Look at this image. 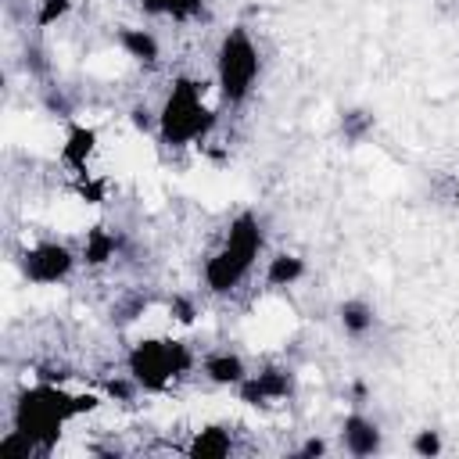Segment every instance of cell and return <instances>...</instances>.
Listing matches in <instances>:
<instances>
[{"label": "cell", "mask_w": 459, "mask_h": 459, "mask_svg": "<svg viewBox=\"0 0 459 459\" xmlns=\"http://www.w3.org/2000/svg\"><path fill=\"white\" fill-rule=\"evenodd\" d=\"M197 373L212 384V387H222V391H237L244 384V377L251 373L247 359L237 351V348H208L201 355V366Z\"/></svg>", "instance_id": "obj_11"}, {"label": "cell", "mask_w": 459, "mask_h": 459, "mask_svg": "<svg viewBox=\"0 0 459 459\" xmlns=\"http://www.w3.org/2000/svg\"><path fill=\"white\" fill-rule=\"evenodd\" d=\"M305 276H308V258L298 255V251L280 247V251H269V255L262 258V283H265L269 290H290V287H298Z\"/></svg>", "instance_id": "obj_13"}, {"label": "cell", "mask_w": 459, "mask_h": 459, "mask_svg": "<svg viewBox=\"0 0 459 459\" xmlns=\"http://www.w3.org/2000/svg\"><path fill=\"white\" fill-rule=\"evenodd\" d=\"M197 316H201V308H197V301H194L190 294H172V298H169V319H172V323L190 326Z\"/></svg>", "instance_id": "obj_20"}, {"label": "cell", "mask_w": 459, "mask_h": 459, "mask_svg": "<svg viewBox=\"0 0 459 459\" xmlns=\"http://www.w3.org/2000/svg\"><path fill=\"white\" fill-rule=\"evenodd\" d=\"M158 108V133L154 140L165 151H190L197 143H204L215 126H219V97L215 86L197 79V75H172V82L165 86Z\"/></svg>", "instance_id": "obj_3"}, {"label": "cell", "mask_w": 459, "mask_h": 459, "mask_svg": "<svg viewBox=\"0 0 459 459\" xmlns=\"http://www.w3.org/2000/svg\"><path fill=\"white\" fill-rule=\"evenodd\" d=\"M122 251H126V237H122V230L104 226V222L90 226V230L82 233V240H79L82 269H108V265H115V262L122 258Z\"/></svg>", "instance_id": "obj_12"}, {"label": "cell", "mask_w": 459, "mask_h": 459, "mask_svg": "<svg viewBox=\"0 0 459 459\" xmlns=\"http://www.w3.org/2000/svg\"><path fill=\"white\" fill-rule=\"evenodd\" d=\"M326 452H330V441H326V437H319V434H308V437L294 448V455H298V459H316V455H326Z\"/></svg>", "instance_id": "obj_22"}, {"label": "cell", "mask_w": 459, "mask_h": 459, "mask_svg": "<svg viewBox=\"0 0 459 459\" xmlns=\"http://www.w3.org/2000/svg\"><path fill=\"white\" fill-rule=\"evenodd\" d=\"M233 394L247 409H276L298 394V373L283 362H265V366L251 369Z\"/></svg>", "instance_id": "obj_7"}, {"label": "cell", "mask_w": 459, "mask_h": 459, "mask_svg": "<svg viewBox=\"0 0 459 459\" xmlns=\"http://www.w3.org/2000/svg\"><path fill=\"white\" fill-rule=\"evenodd\" d=\"M262 72H265V57H262L255 32L240 22L222 29L212 50V86H215L219 104L230 111L247 108L251 97L258 93Z\"/></svg>", "instance_id": "obj_4"}, {"label": "cell", "mask_w": 459, "mask_h": 459, "mask_svg": "<svg viewBox=\"0 0 459 459\" xmlns=\"http://www.w3.org/2000/svg\"><path fill=\"white\" fill-rule=\"evenodd\" d=\"M409 452H412L416 459H437V455L445 452V437H441V430H437V427H420V430H412V437H409Z\"/></svg>", "instance_id": "obj_19"}, {"label": "cell", "mask_w": 459, "mask_h": 459, "mask_svg": "<svg viewBox=\"0 0 459 459\" xmlns=\"http://www.w3.org/2000/svg\"><path fill=\"white\" fill-rule=\"evenodd\" d=\"M337 448L351 459H373L384 452V427L362 409H351L337 423Z\"/></svg>", "instance_id": "obj_8"}, {"label": "cell", "mask_w": 459, "mask_h": 459, "mask_svg": "<svg viewBox=\"0 0 459 459\" xmlns=\"http://www.w3.org/2000/svg\"><path fill=\"white\" fill-rule=\"evenodd\" d=\"M14 265L29 287H61L82 269V258L79 247L61 237H36L14 255Z\"/></svg>", "instance_id": "obj_6"}, {"label": "cell", "mask_w": 459, "mask_h": 459, "mask_svg": "<svg viewBox=\"0 0 459 459\" xmlns=\"http://www.w3.org/2000/svg\"><path fill=\"white\" fill-rule=\"evenodd\" d=\"M75 11V0H32V29L47 32L57 29L61 22H68Z\"/></svg>", "instance_id": "obj_18"}, {"label": "cell", "mask_w": 459, "mask_h": 459, "mask_svg": "<svg viewBox=\"0 0 459 459\" xmlns=\"http://www.w3.org/2000/svg\"><path fill=\"white\" fill-rule=\"evenodd\" d=\"M97 147H100L97 126H90L82 118H68L65 136H61V147H57V161H61L65 172L86 176L90 165H93V158H97Z\"/></svg>", "instance_id": "obj_9"}, {"label": "cell", "mask_w": 459, "mask_h": 459, "mask_svg": "<svg viewBox=\"0 0 459 459\" xmlns=\"http://www.w3.org/2000/svg\"><path fill=\"white\" fill-rule=\"evenodd\" d=\"M333 319L348 341H366L377 330V305L362 294H348L333 305Z\"/></svg>", "instance_id": "obj_14"}, {"label": "cell", "mask_w": 459, "mask_h": 459, "mask_svg": "<svg viewBox=\"0 0 459 459\" xmlns=\"http://www.w3.org/2000/svg\"><path fill=\"white\" fill-rule=\"evenodd\" d=\"M269 233L265 222L255 208H240L226 219L215 247L201 262V290L208 298H230L237 294L258 269V262L269 255L265 251Z\"/></svg>", "instance_id": "obj_2"}, {"label": "cell", "mask_w": 459, "mask_h": 459, "mask_svg": "<svg viewBox=\"0 0 459 459\" xmlns=\"http://www.w3.org/2000/svg\"><path fill=\"white\" fill-rule=\"evenodd\" d=\"M237 448V434L230 423H201L183 441V455L190 459H226Z\"/></svg>", "instance_id": "obj_15"}, {"label": "cell", "mask_w": 459, "mask_h": 459, "mask_svg": "<svg viewBox=\"0 0 459 459\" xmlns=\"http://www.w3.org/2000/svg\"><path fill=\"white\" fill-rule=\"evenodd\" d=\"M204 4L208 0H136L140 14L143 18H154V22H172V25H190L204 14Z\"/></svg>", "instance_id": "obj_16"}, {"label": "cell", "mask_w": 459, "mask_h": 459, "mask_svg": "<svg viewBox=\"0 0 459 459\" xmlns=\"http://www.w3.org/2000/svg\"><path fill=\"white\" fill-rule=\"evenodd\" d=\"M115 47L122 50V57L143 72H154L161 68V57H165V47H161V36L151 29V25H115L111 32Z\"/></svg>", "instance_id": "obj_10"}, {"label": "cell", "mask_w": 459, "mask_h": 459, "mask_svg": "<svg viewBox=\"0 0 459 459\" xmlns=\"http://www.w3.org/2000/svg\"><path fill=\"white\" fill-rule=\"evenodd\" d=\"M373 126H377V118H373V111H366V108H348V111H341V118H337L341 140H344L348 147H359V143L373 133Z\"/></svg>", "instance_id": "obj_17"}, {"label": "cell", "mask_w": 459, "mask_h": 459, "mask_svg": "<svg viewBox=\"0 0 459 459\" xmlns=\"http://www.w3.org/2000/svg\"><path fill=\"white\" fill-rule=\"evenodd\" d=\"M129 122H133V129H136V133L154 136V133H158V108H151V104L136 100V104L129 108Z\"/></svg>", "instance_id": "obj_21"}, {"label": "cell", "mask_w": 459, "mask_h": 459, "mask_svg": "<svg viewBox=\"0 0 459 459\" xmlns=\"http://www.w3.org/2000/svg\"><path fill=\"white\" fill-rule=\"evenodd\" d=\"M201 366V355L190 341L172 333H151L126 348L122 369L136 380L143 394H169L176 384L194 377Z\"/></svg>", "instance_id": "obj_5"}, {"label": "cell", "mask_w": 459, "mask_h": 459, "mask_svg": "<svg viewBox=\"0 0 459 459\" xmlns=\"http://www.w3.org/2000/svg\"><path fill=\"white\" fill-rule=\"evenodd\" d=\"M104 391H75L65 380L36 377L32 384H22L7 405V427L25 434L36 452L47 459L57 452L65 430L86 416H93L104 405Z\"/></svg>", "instance_id": "obj_1"}]
</instances>
